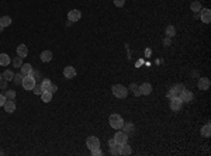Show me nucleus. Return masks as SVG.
Instances as JSON below:
<instances>
[{
	"label": "nucleus",
	"instance_id": "obj_1",
	"mask_svg": "<svg viewBox=\"0 0 211 156\" xmlns=\"http://www.w3.org/2000/svg\"><path fill=\"white\" fill-rule=\"evenodd\" d=\"M113 94L117 97V99H125L128 96V89H127L124 84H114L111 87Z\"/></svg>",
	"mask_w": 211,
	"mask_h": 156
},
{
	"label": "nucleus",
	"instance_id": "obj_2",
	"mask_svg": "<svg viewBox=\"0 0 211 156\" xmlns=\"http://www.w3.org/2000/svg\"><path fill=\"white\" fill-rule=\"evenodd\" d=\"M109 123L111 125V128L114 130H121L122 124H124V120H122V117L120 114H111L109 118Z\"/></svg>",
	"mask_w": 211,
	"mask_h": 156
},
{
	"label": "nucleus",
	"instance_id": "obj_3",
	"mask_svg": "<svg viewBox=\"0 0 211 156\" xmlns=\"http://www.w3.org/2000/svg\"><path fill=\"white\" fill-rule=\"evenodd\" d=\"M185 90H186L185 84H175L173 87H170V89H169L168 96L170 97V99H175V97H180V94L183 93Z\"/></svg>",
	"mask_w": 211,
	"mask_h": 156
},
{
	"label": "nucleus",
	"instance_id": "obj_4",
	"mask_svg": "<svg viewBox=\"0 0 211 156\" xmlns=\"http://www.w3.org/2000/svg\"><path fill=\"white\" fill-rule=\"evenodd\" d=\"M114 142L117 145H122V143L128 142V134H125L124 131H118L114 134Z\"/></svg>",
	"mask_w": 211,
	"mask_h": 156
},
{
	"label": "nucleus",
	"instance_id": "obj_5",
	"mask_svg": "<svg viewBox=\"0 0 211 156\" xmlns=\"http://www.w3.org/2000/svg\"><path fill=\"white\" fill-rule=\"evenodd\" d=\"M86 146H87L90 150L97 149V148H100V139L97 136H89V138L86 139Z\"/></svg>",
	"mask_w": 211,
	"mask_h": 156
},
{
	"label": "nucleus",
	"instance_id": "obj_6",
	"mask_svg": "<svg viewBox=\"0 0 211 156\" xmlns=\"http://www.w3.org/2000/svg\"><path fill=\"white\" fill-rule=\"evenodd\" d=\"M23 87L26 90H33L34 86H35V79L33 76H24L23 77Z\"/></svg>",
	"mask_w": 211,
	"mask_h": 156
},
{
	"label": "nucleus",
	"instance_id": "obj_7",
	"mask_svg": "<svg viewBox=\"0 0 211 156\" xmlns=\"http://www.w3.org/2000/svg\"><path fill=\"white\" fill-rule=\"evenodd\" d=\"M201 21L204 24H210L211 23V10L210 9H201L200 10V16Z\"/></svg>",
	"mask_w": 211,
	"mask_h": 156
},
{
	"label": "nucleus",
	"instance_id": "obj_8",
	"mask_svg": "<svg viewBox=\"0 0 211 156\" xmlns=\"http://www.w3.org/2000/svg\"><path fill=\"white\" fill-rule=\"evenodd\" d=\"M80 17H82V13H80L78 9H73V10H70L69 13H68V20L72 21V23H75V21H79Z\"/></svg>",
	"mask_w": 211,
	"mask_h": 156
},
{
	"label": "nucleus",
	"instance_id": "obj_9",
	"mask_svg": "<svg viewBox=\"0 0 211 156\" xmlns=\"http://www.w3.org/2000/svg\"><path fill=\"white\" fill-rule=\"evenodd\" d=\"M210 86H211L210 79H207V77H200V79H198L197 87L200 90H208V89H210Z\"/></svg>",
	"mask_w": 211,
	"mask_h": 156
},
{
	"label": "nucleus",
	"instance_id": "obj_10",
	"mask_svg": "<svg viewBox=\"0 0 211 156\" xmlns=\"http://www.w3.org/2000/svg\"><path fill=\"white\" fill-rule=\"evenodd\" d=\"M181 106H183V101H181L179 97L170 99V110H173V111H180Z\"/></svg>",
	"mask_w": 211,
	"mask_h": 156
},
{
	"label": "nucleus",
	"instance_id": "obj_11",
	"mask_svg": "<svg viewBox=\"0 0 211 156\" xmlns=\"http://www.w3.org/2000/svg\"><path fill=\"white\" fill-rule=\"evenodd\" d=\"M179 99H180L183 103H191V101H193V99H194V94L191 93L190 90H185V92L180 94V97H179Z\"/></svg>",
	"mask_w": 211,
	"mask_h": 156
},
{
	"label": "nucleus",
	"instance_id": "obj_12",
	"mask_svg": "<svg viewBox=\"0 0 211 156\" xmlns=\"http://www.w3.org/2000/svg\"><path fill=\"white\" fill-rule=\"evenodd\" d=\"M4 111L9 114L14 113L16 111V101L14 100H6V103H4Z\"/></svg>",
	"mask_w": 211,
	"mask_h": 156
},
{
	"label": "nucleus",
	"instance_id": "obj_13",
	"mask_svg": "<svg viewBox=\"0 0 211 156\" xmlns=\"http://www.w3.org/2000/svg\"><path fill=\"white\" fill-rule=\"evenodd\" d=\"M63 76H65L66 79H73V77L76 76V69L73 66H66L65 69H63Z\"/></svg>",
	"mask_w": 211,
	"mask_h": 156
},
{
	"label": "nucleus",
	"instance_id": "obj_14",
	"mask_svg": "<svg viewBox=\"0 0 211 156\" xmlns=\"http://www.w3.org/2000/svg\"><path fill=\"white\" fill-rule=\"evenodd\" d=\"M139 92H141V96H148V94L152 93V86L149 83H144L141 86H138Z\"/></svg>",
	"mask_w": 211,
	"mask_h": 156
},
{
	"label": "nucleus",
	"instance_id": "obj_15",
	"mask_svg": "<svg viewBox=\"0 0 211 156\" xmlns=\"http://www.w3.org/2000/svg\"><path fill=\"white\" fill-rule=\"evenodd\" d=\"M20 70H21V75L23 76H30L31 73H33V66H31L30 63H23L21 65V68H20Z\"/></svg>",
	"mask_w": 211,
	"mask_h": 156
},
{
	"label": "nucleus",
	"instance_id": "obj_16",
	"mask_svg": "<svg viewBox=\"0 0 211 156\" xmlns=\"http://www.w3.org/2000/svg\"><path fill=\"white\" fill-rule=\"evenodd\" d=\"M131 152H132V149H131V146L128 145V142L120 145V155L128 156V155H131Z\"/></svg>",
	"mask_w": 211,
	"mask_h": 156
},
{
	"label": "nucleus",
	"instance_id": "obj_17",
	"mask_svg": "<svg viewBox=\"0 0 211 156\" xmlns=\"http://www.w3.org/2000/svg\"><path fill=\"white\" fill-rule=\"evenodd\" d=\"M17 55L20 58H26L27 55H28V48H27V45H24V44L18 45V47H17Z\"/></svg>",
	"mask_w": 211,
	"mask_h": 156
},
{
	"label": "nucleus",
	"instance_id": "obj_18",
	"mask_svg": "<svg viewBox=\"0 0 211 156\" xmlns=\"http://www.w3.org/2000/svg\"><path fill=\"white\" fill-rule=\"evenodd\" d=\"M10 62H11V59L7 53H0V65H2V66H9Z\"/></svg>",
	"mask_w": 211,
	"mask_h": 156
},
{
	"label": "nucleus",
	"instance_id": "obj_19",
	"mask_svg": "<svg viewBox=\"0 0 211 156\" xmlns=\"http://www.w3.org/2000/svg\"><path fill=\"white\" fill-rule=\"evenodd\" d=\"M2 77H3V80H6V82H11L14 77V72L11 69H6L3 72V75H2Z\"/></svg>",
	"mask_w": 211,
	"mask_h": 156
},
{
	"label": "nucleus",
	"instance_id": "obj_20",
	"mask_svg": "<svg viewBox=\"0 0 211 156\" xmlns=\"http://www.w3.org/2000/svg\"><path fill=\"white\" fill-rule=\"evenodd\" d=\"M40 57H41L42 62H50V60L52 59V52H51V51H42Z\"/></svg>",
	"mask_w": 211,
	"mask_h": 156
},
{
	"label": "nucleus",
	"instance_id": "obj_21",
	"mask_svg": "<svg viewBox=\"0 0 211 156\" xmlns=\"http://www.w3.org/2000/svg\"><path fill=\"white\" fill-rule=\"evenodd\" d=\"M201 135L204 136V138H210L211 136V125H210V123L205 124V125L201 128Z\"/></svg>",
	"mask_w": 211,
	"mask_h": 156
},
{
	"label": "nucleus",
	"instance_id": "obj_22",
	"mask_svg": "<svg viewBox=\"0 0 211 156\" xmlns=\"http://www.w3.org/2000/svg\"><path fill=\"white\" fill-rule=\"evenodd\" d=\"M121 128H122V131H124L125 134L134 132V124H132V123H124Z\"/></svg>",
	"mask_w": 211,
	"mask_h": 156
},
{
	"label": "nucleus",
	"instance_id": "obj_23",
	"mask_svg": "<svg viewBox=\"0 0 211 156\" xmlns=\"http://www.w3.org/2000/svg\"><path fill=\"white\" fill-rule=\"evenodd\" d=\"M10 24H11V17H9V16H3L2 18H0V25L3 27V28L9 27Z\"/></svg>",
	"mask_w": 211,
	"mask_h": 156
},
{
	"label": "nucleus",
	"instance_id": "obj_24",
	"mask_svg": "<svg viewBox=\"0 0 211 156\" xmlns=\"http://www.w3.org/2000/svg\"><path fill=\"white\" fill-rule=\"evenodd\" d=\"M201 9H203V6H201V3L198 2V0H196V2H193V3L190 4V10L194 11V13H198Z\"/></svg>",
	"mask_w": 211,
	"mask_h": 156
},
{
	"label": "nucleus",
	"instance_id": "obj_25",
	"mask_svg": "<svg viewBox=\"0 0 211 156\" xmlns=\"http://www.w3.org/2000/svg\"><path fill=\"white\" fill-rule=\"evenodd\" d=\"M51 84H52V82H51L50 79H44L42 82H41V89H42V92H48V90L51 89Z\"/></svg>",
	"mask_w": 211,
	"mask_h": 156
},
{
	"label": "nucleus",
	"instance_id": "obj_26",
	"mask_svg": "<svg viewBox=\"0 0 211 156\" xmlns=\"http://www.w3.org/2000/svg\"><path fill=\"white\" fill-rule=\"evenodd\" d=\"M41 99H42L44 103H50L51 100H52V93H51L50 90H48V92H42V94H41Z\"/></svg>",
	"mask_w": 211,
	"mask_h": 156
},
{
	"label": "nucleus",
	"instance_id": "obj_27",
	"mask_svg": "<svg viewBox=\"0 0 211 156\" xmlns=\"http://www.w3.org/2000/svg\"><path fill=\"white\" fill-rule=\"evenodd\" d=\"M166 37H169V38H172V37H175L176 35V28L173 25H168L166 27Z\"/></svg>",
	"mask_w": 211,
	"mask_h": 156
},
{
	"label": "nucleus",
	"instance_id": "obj_28",
	"mask_svg": "<svg viewBox=\"0 0 211 156\" xmlns=\"http://www.w3.org/2000/svg\"><path fill=\"white\" fill-rule=\"evenodd\" d=\"M4 96H6L7 100H14V99H16V92H14V90L6 89V93H4Z\"/></svg>",
	"mask_w": 211,
	"mask_h": 156
},
{
	"label": "nucleus",
	"instance_id": "obj_29",
	"mask_svg": "<svg viewBox=\"0 0 211 156\" xmlns=\"http://www.w3.org/2000/svg\"><path fill=\"white\" fill-rule=\"evenodd\" d=\"M13 66L14 68H21V65H23V58H20V57H16L13 59Z\"/></svg>",
	"mask_w": 211,
	"mask_h": 156
},
{
	"label": "nucleus",
	"instance_id": "obj_30",
	"mask_svg": "<svg viewBox=\"0 0 211 156\" xmlns=\"http://www.w3.org/2000/svg\"><path fill=\"white\" fill-rule=\"evenodd\" d=\"M23 75H21V73H17V75H16V73H14V77H13V80H14V83H16V84H21V83H23Z\"/></svg>",
	"mask_w": 211,
	"mask_h": 156
},
{
	"label": "nucleus",
	"instance_id": "obj_31",
	"mask_svg": "<svg viewBox=\"0 0 211 156\" xmlns=\"http://www.w3.org/2000/svg\"><path fill=\"white\" fill-rule=\"evenodd\" d=\"M110 153L111 155H120V145H113V146H110Z\"/></svg>",
	"mask_w": 211,
	"mask_h": 156
},
{
	"label": "nucleus",
	"instance_id": "obj_32",
	"mask_svg": "<svg viewBox=\"0 0 211 156\" xmlns=\"http://www.w3.org/2000/svg\"><path fill=\"white\" fill-rule=\"evenodd\" d=\"M34 93H35V94H40V96H41V94H42V89H41V84H37L35 83V86H34Z\"/></svg>",
	"mask_w": 211,
	"mask_h": 156
},
{
	"label": "nucleus",
	"instance_id": "obj_33",
	"mask_svg": "<svg viewBox=\"0 0 211 156\" xmlns=\"http://www.w3.org/2000/svg\"><path fill=\"white\" fill-rule=\"evenodd\" d=\"M90 152H92L93 156H102L103 155V150L100 149V148H97V149H93V150H90Z\"/></svg>",
	"mask_w": 211,
	"mask_h": 156
},
{
	"label": "nucleus",
	"instance_id": "obj_34",
	"mask_svg": "<svg viewBox=\"0 0 211 156\" xmlns=\"http://www.w3.org/2000/svg\"><path fill=\"white\" fill-rule=\"evenodd\" d=\"M125 4V0H114V6L116 7H122Z\"/></svg>",
	"mask_w": 211,
	"mask_h": 156
},
{
	"label": "nucleus",
	"instance_id": "obj_35",
	"mask_svg": "<svg viewBox=\"0 0 211 156\" xmlns=\"http://www.w3.org/2000/svg\"><path fill=\"white\" fill-rule=\"evenodd\" d=\"M6 96L4 94H0V107H3L4 106V103H6Z\"/></svg>",
	"mask_w": 211,
	"mask_h": 156
},
{
	"label": "nucleus",
	"instance_id": "obj_36",
	"mask_svg": "<svg viewBox=\"0 0 211 156\" xmlns=\"http://www.w3.org/2000/svg\"><path fill=\"white\" fill-rule=\"evenodd\" d=\"M170 38H169V37H166L165 40H163V45H165V47H169V45H170Z\"/></svg>",
	"mask_w": 211,
	"mask_h": 156
},
{
	"label": "nucleus",
	"instance_id": "obj_37",
	"mask_svg": "<svg viewBox=\"0 0 211 156\" xmlns=\"http://www.w3.org/2000/svg\"><path fill=\"white\" fill-rule=\"evenodd\" d=\"M56 90H58V86H56V84H54V83H52V84H51V89H50V92H51V93L54 94V93H55V92H56Z\"/></svg>",
	"mask_w": 211,
	"mask_h": 156
},
{
	"label": "nucleus",
	"instance_id": "obj_38",
	"mask_svg": "<svg viewBox=\"0 0 211 156\" xmlns=\"http://www.w3.org/2000/svg\"><path fill=\"white\" fill-rule=\"evenodd\" d=\"M129 89H132V92H135V90H137V89H138V86H137V84H135V83H132V84H131V86H129Z\"/></svg>",
	"mask_w": 211,
	"mask_h": 156
},
{
	"label": "nucleus",
	"instance_id": "obj_39",
	"mask_svg": "<svg viewBox=\"0 0 211 156\" xmlns=\"http://www.w3.org/2000/svg\"><path fill=\"white\" fill-rule=\"evenodd\" d=\"M0 87H2V89H6V80H4V82L0 80Z\"/></svg>",
	"mask_w": 211,
	"mask_h": 156
},
{
	"label": "nucleus",
	"instance_id": "obj_40",
	"mask_svg": "<svg viewBox=\"0 0 211 156\" xmlns=\"http://www.w3.org/2000/svg\"><path fill=\"white\" fill-rule=\"evenodd\" d=\"M134 94H135L137 97H138V96H141V92H139V89H137L135 92H134Z\"/></svg>",
	"mask_w": 211,
	"mask_h": 156
},
{
	"label": "nucleus",
	"instance_id": "obj_41",
	"mask_svg": "<svg viewBox=\"0 0 211 156\" xmlns=\"http://www.w3.org/2000/svg\"><path fill=\"white\" fill-rule=\"evenodd\" d=\"M2 31H3V27H2V25H0V33H2Z\"/></svg>",
	"mask_w": 211,
	"mask_h": 156
},
{
	"label": "nucleus",
	"instance_id": "obj_42",
	"mask_svg": "<svg viewBox=\"0 0 211 156\" xmlns=\"http://www.w3.org/2000/svg\"><path fill=\"white\" fill-rule=\"evenodd\" d=\"M2 79H3V77H2V75H0V80H2Z\"/></svg>",
	"mask_w": 211,
	"mask_h": 156
}]
</instances>
